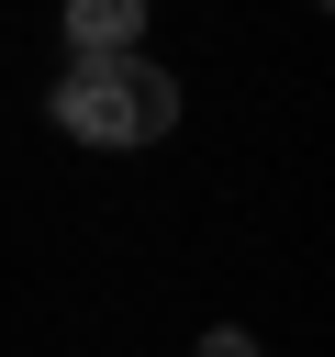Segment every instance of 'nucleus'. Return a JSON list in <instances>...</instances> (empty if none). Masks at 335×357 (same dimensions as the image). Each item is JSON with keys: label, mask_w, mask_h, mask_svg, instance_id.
<instances>
[{"label": "nucleus", "mask_w": 335, "mask_h": 357, "mask_svg": "<svg viewBox=\"0 0 335 357\" xmlns=\"http://www.w3.org/2000/svg\"><path fill=\"white\" fill-rule=\"evenodd\" d=\"M56 123L78 145H156L179 123V78L156 56H78L56 78Z\"/></svg>", "instance_id": "obj_1"}, {"label": "nucleus", "mask_w": 335, "mask_h": 357, "mask_svg": "<svg viewBox=\"0 0 335 357\" xmlns=\"http://www.w3.org/2000/svg\"><path fill=\"white\" fill-rule=\"evenodd\" d=\"M145 33V0H67V45L78 56H134Z\"/></svg>", "instance_id": "obj_2"}, {"label": "nucleus", "mask_w": 335, "mask_h": 357, "mask_svg": "<svg viewBox=\"0 0 335 357\" xmlns=\"http://www.w3.org/2000/svg\"><path fill=\"white\" fill-rule=\"evenodd\" d=\"M201 357H257V335H234V324H212V335H201Z\"/></svg>", "instance_id": "obj_3"}]
</instances>
